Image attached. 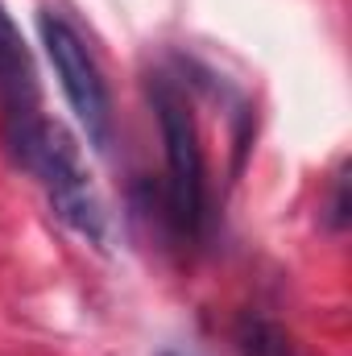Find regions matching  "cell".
I'll return each instance as SVG.
<instances>
[{
	"label": "cell",
	"instance_id": "obj_6",
	"mask_svg": "<svg viewBox=\"0 0 352 356\" xmlns=\"http://www.w3.org/2000/svg\"><path fill=\"white\" fill-rule=\"evenodd\" d=\"M237 344L245 356H298V344L290 340V332H282L269 319H253L245 315L237 327Z\"/></svg>",
	"mask_w": 352,
	"mask_h": 356
},
{
	"label": "cell",
	"instance_id": "obj_3",
	"mask_svg": "<svg viewBox=\"0 0 352 356\" xmlns=\"http://www.w3.org/2000/svg\"><path fill=\"white\" fill-rule=\"evenodd\" d=\"M4 141H8V154L21 162V170H29L50 195L88 182L79 145H75V137H71L58 120L38 116V120L21 124V129H13V133H4Z\"/></svg>",
	"mask_w": 352,
	"mask_h": 356
},
{
	"label": "cell",
	"instance_id": "obj_4",
	"mask_svg": "<svg viewBox=\"0 0 352 356\" xmlns=\"http://www.w3.org/2000/svg\"><path fill=\"white\" fill-rule=\"evenodd\" d=\"M38 116H42V99H38V75L29 50L17 25L8 21V13L0 8V124L4 133H13Z\"/></svg>",
	"mask_w": 352,
	"mask_h": 356
},
{
	"label": "cell",
	"instance_id": "obj_5",
	"mask_svg": "<svg viewBox=\"0 0 352 356\" xmlns=\"http://www.w3.org/2000/svg\"><path fill=\"white\" fill-rule=\"evenodd\" d=\"M50 203H54L58 220H67L75 232H83L88 241H104V207H99L91 182H79V186H71V191L50 195Z\"/></svg>",
	"mask_w": 352,
	"mask_h": 356
},
{
	"label": "cell",
	"instance_id": "obj_2",
	"mask_svg": "<svg viewBox=\"0 0 352 356\" xmlns=\"http://www.w3.org/2000/svg\"><path fill=\"white\" fill-rule=\"evenodd\" d=\"M38 29H42V46H46V54L54 63V75L63 83L67 104L75 108L79 124L88 129V141L91 145H108V137H112V99H108V83L99 75V63L91 58L88 42L54 8H42Z\"/></svg>",
	"mask_w": 352,
	"mask_h": 356
},
{
	"label": "cell",
	"instance_id": "obj_1",
	"mask_svg": "<svg viewBox=\"0 0 352 356\" xmlns=\"http://www.w3.org/2000/svg\"><path fill=\"white\" fill-rule=\"evenodd\" d=\"M154 112L166 145V195H170V216L182 232H199L203 224V145H199V124L186 91L170 75L154 79Z\"/></svg>",
	"mask_w": 352,
	"mask_h": 356
}]
</instances>
